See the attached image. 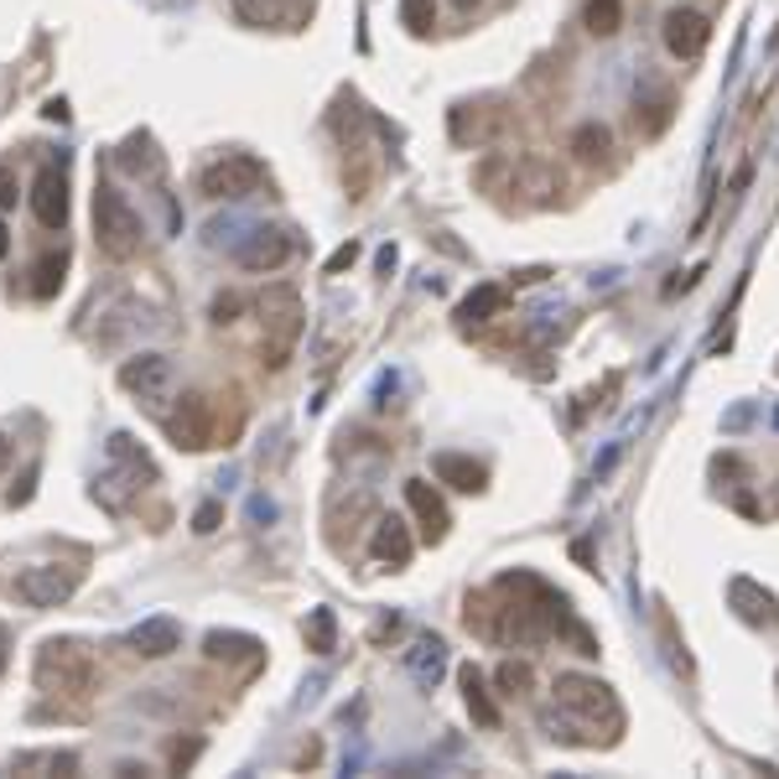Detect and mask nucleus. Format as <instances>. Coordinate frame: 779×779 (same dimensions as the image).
Returning <instances> with one entry per match:
<instances>
[{
	"mask_svg": "<svg viewBox=\"0 0 779 779\" xmlns=\"http://www.w3.org/2000/svg\"><path fill=\"white\" fill-rule=\"evenodd\" d=\"M608 146H614V140H608V130H603V125H582L577 136H572V151H577L582 161H603V157H608Z\"/></svg>",
	"mask_w": 779,
	"mask_h": 779,
	"instance_id": "a878e982",
	"label": "nucleus"
},
{
	"mask_svg": "<svg viewBox=\"0 0 779 779\" xmlns=\"http://www.w3.org/2000/svg\"><path fill=\"white\" fill-rule=\"evenodd\" d=\"M462 691H468V707H473V718H479L483 728H500V707L489 701V691H483V676L473 671V665H462Z\"/></svg>",
	"mask_w": 779,
	"mask_h": 779,
	"instance_id": "412c9836",
	"label": "nucleus"
},
{
	"mask_svg": "<svg viewBox=\"0 0 779 779\" xmlns=\"http://www.w3.org/2000/svg\"><path fill=\"white\" fill-rule=\"evenodd\" d=\"M333 644H339V619H333V608H318L307 619V650L312 655H333Z\"/></svg>",
	"mask_w": 779,
	"mask_h": 779,
	"instance_id": "4be33fe9",
	"label": "nucleus"
},
{
	"mask_svg": "<svg viewBox=\"0 0 779 779\" xmlns=\"http://www.w3.org/2000/svg\"><path fill=\"white\" fill-rule=\"evenodd\" d=\"M0 208H16V177L0 167Z\"/></svg>",
	"mask_w": 779,
	"mask_h": 779,
	"instance_id": "473e14b6",
	"label": "nucleus"
},
{
	"mask_svg": "<svg viewBox=\"0 0 779 779\" xmlns=\"http://www.w3.org/2000/svg\"><path fill=\"white\" fill-rule=\"evenodd\" d=\"M62 271H68V255H42L37 260V280H32V291L37 297H53L62 286Z\"/></svg>",
	"mask_w": 779,
	"mask_h": 779,
	"instance_id": "cd10ccee",
	"label": "nucleus"
},
{
	"mask_svg": "<svg viewBox=\"0 0 779 779\" xmlns=\"http://www.w3.org/2000/svg\"><path fill=\"white\" fill-rule=\"evenodd\" d=\"M530 680H536V671H530L525 660H504V665H500V686L509 691V697H519V691H530Z\"/></svg>",
	"mask_w": 779,
	"mask_h": 779,
	"instance_id": "7c9ffc66",
	"label": "nucleus"
},
{
	"mask_svg": "<svg viewBox=\"0 0 779 779\" xmlns=\"http://www.w3.org/2000/svg\"><path fill=\"white\" fill-rule=\"evenodd\" d=\"M94 655L79 640H47L37 650V686L58 701H89L94 697Z\"/></svg>",
	"mask_w": 779,
	"mask_h": 779,
	"instance_id": "f03ea898",
	"label": "nucleus"
},
{
	"mask_svg": "<svg viewBox=\"0 0 779 779\" xmlns=\"http://www.w3.org/2000/svg\"><path fill=\"white\" fill-rule=\"evenodd\" d=\"M121 161L130 167V172H146V177H157V172H161V157L151 151V136H130V140H125Z\"/></svg>",
	"mask_w": 779,
	"mask_h": 779,
	"instance_id": "393cba45",
	"label": "nucleus"
},
{
	"mask_svg": "<svg viewBox=\"0 0 779 779\" xmlns=\"http://www.w3.org/2000/svg\"><path fill=\"white\" fill-rule=\"evenodd\" d=\"M354 255H359V244H343V250H339V255H333V260H328V276H339V271H343V265H354Z\"/></svg>",
	"mask_w": 779,
	"mask_h": 779,
	"instance_id": "f704fd0d",
	"label": "nucleus"
},
{
	"mask_svg": "<svg viewBox=\"0 0 779 779\" xmlns=\"http://www.w3.org/2000/svg\"><path fill=\"white\" fill-rule=\"evenodd\" d=\"M161 380H167V359L161 354H146L140 364H125L121 369V385L125 390H140V396H151Z\"/></svg>",
	"mask_w": 779,
	"mask_h": 779,
	"instance_id": "aec40b11",
	"label": "nucleus"
},
{
	"mask_svg": "<svg viewBox=\"0 0 779 779\" xmlns=\"http://www.w3.org/2000/svg\"><path fill=\"white\" fill-rule=\"evenodd\" d=\"M291 260V234L286 229H255L240 244V265L244 271H280Z\"/></svg>",
	"mask_w": 779,
	"mask_h": 779,
	"instance_id": "9b49d317",
	"label": "nucleus"
},
{
	"mask_svg": "<svg viewBox=\"0 0 779 779\" xmlns=\"http://www.w3.org/2000/svg\"><path fill=\"white\" fill-rule=\"evenodd\" d=\"M671 110H676V100H671V94H655V100H644L640 110H634V125H640V136H660V130L671 125Z\"/></svg>",
	"mask_w": 779,
	"mask_h": 779,
	"instance_id": "b1692460",
	"label": "nucleus"
},
{
	"mask_svg": "<svg viewBox=\"0 0 779 779\" xmlns=\"http://www.w3.org/2000/svg\"><path fill=\"white\" fill-rule=\"evenodd\" d=\"M5 462H11V442L0 437V473H5Z\"/></svg>",
	"mask_w": 779,
	"mask_h": 779,
	"instance_id": "c9c22d12",
	"label": "nucleus"
},
{
	"mask_svg": "<svg viewBox=\"0 0 779 779\" xmlns=\"http://www.w3.org/2000/svg\"><path fill=\"white\" fill-rule=\"evenodd\" d=\"M32 214H37L42 229H62V224H68V177H62V167H42L37 172Z\"/></svg>",
	"mask_w": 779,
	"mask_h": 779,
	"instance_id": "1a4fd4ad",
	"label": "nucleus"
},
{
	"mask_svg": "<svg viewBox=\"0 0 779 779\" xmlns=\"http://www.w3.org/2000/svg\"><path fill=\"white\" fill-rule=\"evenodd\" d=\"M167 432H172V442H177V447H187V452L219 447V437H224L219 405L203 396V390H187V396H182V405L172 411V421H167Z\"/></svg>",
	"mask_w": 779,
	"mask_h": 779,
	"instance_id": "423d86ee",
	"label": "nucleus"
},
{
	"mask_svg": "<svg viewBox=\"0 0 779 779\" xmlns=\"http://www.w3.org/2000/svg\"><path fill=\"white\" fill-rule=\"evenodd\" d=\"M234 16H240L244 26H276L280 5L276 0H234Z\"/></svg>",
	"mask_w": 779,
	"mask_h": 779,
	"instance_id": "c85d7f7f",
	"label": "nucleus"
},
{
	"mask_svg": "<svg viewBox=\"0 0 779 779\" xmlns=\"http://www.w3.org/2000/svg\"><path fill=\"white\" fill-rule=\"evenodd\" d=\"M0 671H5V629H0Z\"/></svg>",
	"mask_w": 779,
	"mask_h": 779,
	"instance_id": "58836bf2",
	"label": "nucleus"
},
{
	"mask_svg": "<svg viewBox=\"0 0 779 779\" xmlns=\"http://www.w3.org/2000/svg\"><path fill=\"white\" fill-rule=\"evenodd\" d=\"M468 629L500 644H540L551 634H572L582 655H598V644L566 623V603L530 572H504L494 582V598H468Z\"/></svg>",
	"mask_w": 779,
	"mask_h": 779,
	"instance_id": "f257e3e1",
	"label": "nucleus"
},
{
	"mask_svg": "<svg viewBox=\"0 0 779 779\" xmlns=\"http://www.w3.org/2000/svg\"><path fill=\"white\" fill-rule=\"evenodd\" d=\"M219 519H224L219 504H203L198 515H193V530H198V536H208V530H219Z\"/></svg>",
	"mask_w": 779,
	"mask_h": 779,
	"instance_id": "2f4dec72",
	"label": "nucleus"
},
{
	"mask_svg": "<svg viewBox=\"0 0 779 779\" xmlns=\"http://www.w3.org/2000/svg\"><path fill=\"white\" fill-rule=\"evenodd\" d=\"M733 603H738V614L748 623H759V629H779V608H775V598L769 593H759L748 577H738L733 582Z\"/></svg>",
	"mask_w": 779,
	"mask_h": 779,
	"instance_id": "4468645a",
	"label": "nucleus"
},
{
	"mask_svg": "<svg viewBox=\"0 0 779 779\" xmlns=\"http://www.w3.org/2000/svg\"><path fill=\"white\" fill-rule=\"evenodd\" d=\"M557 707L561 712H572V718L582 722V728H593L598 733H608V743L623 733V712L619 701H614V691L603 686V680H587V676H557Z\"/></svg>",
	"mask_w": 779,
	"mask_h": 779,
	"instance_id": "20e7f679",
	"label": "nucleus"
},
{
	"mask_svg": "<svg viewBox=\"0 0 779 779\" xmlns=\"http://www.w3.org/2000/svg\"><path fill=\"white\" fill-rule=\"evenodd\" d=\"M400 21H405L416 37H426V32L437 26V11H432V0H405V5H400Z\"/></svg>",
	"mask_w": 779,
	"mask_h": 779,
	"instance_id": "c756f323",
	"label": "nucleus"
},
{
	"mask_svg": "<svg viewBox=\"0 0 779 779\" xmlns=\"http://www.w3.org/2000/svg\"><path fill=\"white\" fill-rule=\"evenodd\" d=\"M375 557L390 561V566H405L411 561V536H405V525L396 515L380 519V530H375Z\"/></svg>",
	"mask_w": 779,
	"mask_h": 779,
	"instance_id": "f3484780",
	"label": "nucleus"
},
{
	"mask_svg": "<svg viewBox=\"0 0 779 779\" xmlns=\"http://www.w3.org/2000/svg\"><path fill=\"white\" fill-rule=\"evenodd\" d=\"M11 769H58V775H79V759L73 754H21V759H11Z\"/></svg>",
	"mask_w": 779,
	"mask_h": 779,
	"instance_id": "bb28decb",
	"label": "nucleus"
},
{
	"mask_svg": "<svg viewBox=\"0 0 779 779\" xmlns=\"http://www.w3.org/2000/svg\"><path fill=\"white\" fill-rule=\"evenodd\" d=\"M94 240L110 260H130L140 250V219L136 208L125 203V193H115L110 182L94 187Z\"/></svg>",
	"mask_w": 779,
	"mask_h": 779,
	"instance_id": "39448f33",
	"label": "nucleus"
},
{
	"mask_svg": "<svg viewBox=\"0 0 779 779\" xmlns=\"http://www.w3.org/2000/svg\"><path fill=\"white\" fill-rule=\"evenodd\" d=\"M260 182H265V167H260L255 157H224L214 161L208 172L198 177V193L203 198H244V193H255Z\"/></svg>",
	"mask_w": 779,
	"mask_h": 779,
	"instance_id": "6e6552de",
	"label": "nucleus"
},
{
	"mask_svg": "<svg viewBox=\"0 0 779 779\" xmlns=\"http://www.w3.org/2000/svg\"><path fill=\"white\" fill-rule=\"evenodd\" d=\"M405 500H411V509L421 515V530H426V540H442L447 536V509H442V500L426 489V483H405Z\"/></svg>",
	"mask_w": 779,
	"mask_h": 779,
	"instance_id": "dca6fc26",
	"label": "nucleus"
},
{
	"mask_svg": "<svg viewBox=\"0 0 779 779\" xmlns=\"http://www.w3.org/2000/svg\"><path fill=\"white\" fill-rule=\"evenodd\" d=\"M203 650H208V660H229V665H234V660L255 665L260 660V640H250V634H208Z\"/></svg>",
	"mask_w": 779,
	"mask_h": 779,
	"instance_id": "6ab92c4d",
	"label": "nucleus"
},
{
	"mask_svg": "<svg viewBox=\"0 0 779 779\" xmlns=\"http://www.w3.org/2000/svg\"><path fill=\"white\" fill-rule=\"evenodd\" d=\"M489 110H494V104H462V110H452V136L458 140H494L504 115H489Z\"/></svg>",
	"mask_w": 779,
	"mask_h": 779,
	"instance_id": "ddd939ff",
	"label": "nucleus"
},
{
	"mask_svg": "<svg viewBox=\"0 0 779 779\" xmlns=\"http://www.w3.org/2000/svg\"><path fill=\"white\" fill-rule=\"evenodd\" d=\"M130 650L146 660H161V655H172V650H182V629L172 619H146L130 634Z\"/></svg>",
	"mask_w": 779,
	"mask_h": 779,
	"instance_id": "f8f14e48",
	"label": "nucleus"
},
{
	"mask_svg": "<svg viewBox=\"0 0 779 779\" xmlns=\"http://www.w3.org/2000/svg\"><path fill=\"white\" fill-rule=\"evenodd\" d=\"M623 26V0H587V32L593 37H614Z\"/></svg>",
	"mask_w": 779,
	"mask_h": 779,
	"instance_id": "5701e85b",
	"label": "nucleus"
},
{
	"mask_svg": "<svg viewBox=\"0 0 779 779\" xmlns=\"http://www.w3.org/2000/svg\"><path fill=\"white\" fill-rule=\"evenodd\" d=\"M432 473H437L442 483H452V489H462V494H479L483 489V462H473V458H458V452H442L437 462H432Z\"/></svg>",
	"mask_w": 779,
	"mask_h": 779,
	"instance_id": "2eb2a0df",
	"label": "nucleus"
},
{
	"mask_svg": "<svg viewBox=\"0 0 779 779\" xmlns=\"http://www.w3.org/2000/svg\"><path fill=\"white\" fill-rule=\"evenodd\" d=\"M234 312H240V297H219V301H214V322H234Z\"/></svg>",
	"mask_w": 779,
	"mask_h": 779,
	"instance_id": "72a5a7b5",
	"label": "nucleus"
},
{
	"mask_svg": "<svg viewBox=\"0 0 779 779\" xmlns=\"http://www.w3.org/2000/svg\"><path fill=\"white\" fill-rule=\"evenodd\" d=\"M504 307H509V291H504V286H479V291L458 307V318L462 322H489V318H500Z\"/></svg>",
	"mask_w": 779,
	"mask_h": 779,
	"instance_id": "a211bd4d",
	"label": "nucleus"
},
{
	"mask_svg": "<svg viewBox=\"0 0 779 779\" xmlns=\"http://www.w3.org/2000/svg\"><path fill=\"white\" fill-rule=\"evenodd\" d=\"M5 250H11V240H5V224H0V255H5Z\"/></svg>",
	"mask_w": 779,
	"mask_h": 779,
	"instance_id": "e433bc0d",
	"label": "nucleus"
},
{
	"mask_svg": "<svg viewBox=\"0 0 779 779\" xmlns=\"http://www.w3.org/2000/svg\"><path fill=\"white\" fill-rule=\"evenodd\" d=\"M260 322H265V339H260V364L265 369H286L291 348L301 339V297L291 286H271L260 297Z\"/></svg>",
	"mask_w": 779,
	"mask_h": 779,
	"instance_id": "7ed1b4c3",
	"label": "nucleus"
},
{
	"mask_svg": "<svg viewBox=\"0 0 779 779\" xmlns=\"http://www.w3.org/2000/svg\"><path fill=\"white\" fill-rule=\"evenodd\" d=\"M707 42H712V26H707L701 11H671V16H665V47H671L676 58L697 62L701 53H707Z\"/></svg>",
	"mask_w": 779,
	"mask_h": 779,
	"instance_id": "9d476101",
	"label": "nucleus"
},
{
	"mask_svg": "<svg viewBox=\"0 0 779 779\" xmlns=\"http://www.w3.org/2000/svg\"><path fill=\"white\" fill-rule=\"evenodd\" d=\"M452 5H458V11H473V5H479V0H452Z\"/></svg>",
	"mask_w": 779,
	"mask_h": 779,
	"instance_id": "4c0bfd02",
	"label": "nucleus"
},
{
	"mask_svg": "<svg viewBox=\"0 0 779 779\" xmlns=\"http://www.w3.org/2000/svg\"><path fill=\"white\" fill-rule=\"evenodd\" d=\"M83 566H62V561H47V566H26L16 577V598L32 603V608H58V603L73 598Z\"/></svg>",
	"mask_w": 779,
	"mask_h": 779,
	"instance_id": "0eeeda50",
	"label": "nucleus"
}]
</instances>
